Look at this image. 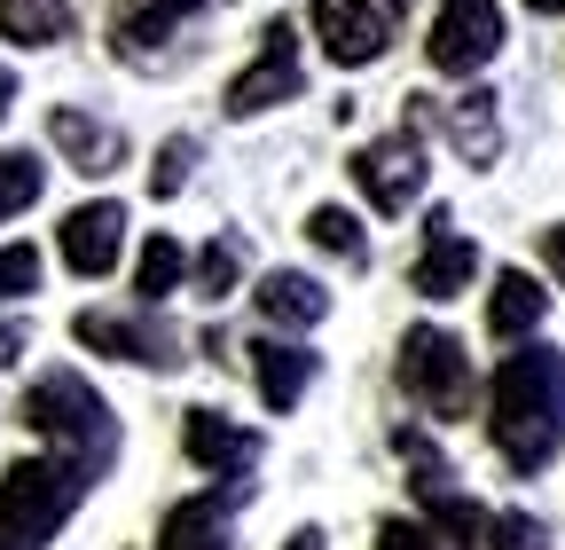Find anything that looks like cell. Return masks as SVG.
Listing matches in <instances>:
<instances>
[{
    "mask_svg": "<svg viewBox=\"0 0 565 550\" xmlns=\"http://www.w3.org/2000/svg\"><path fill=\"white\" fill-rule=\"evenodd\" d=\"M487 433L511 472H542L565 448V355L557 347H519L487 378Z\"/></svg>",
    "mask_w": 565,
    "mask_h": 550,
    "instance_id": "obj_1",
    "label": "cell"
},
{
    "mask_svg": "<svg viewBox=\"0 0 565 550\" xmlns=\"http://www.w3.org/2000/svg\"><path fill=\"white\" fill-rule=\"evenodd\" d=\"M87 488H95V472L55 456V448L9 464V472H0V550H47L63 535V519L79 511Z\"/></svg>",
    "mask_w": 565,
    "mask_h": 550,
    "instance_id": "obj_2",
    "label": "cell"
},
{
    "mask_svg": "<svg viewBox=\"0 0 565 550\" xmlns=\"http://www.w3.org/2000/svg\"><path fill=\"white\" fill-rule=\"evenodd\" d=\"M24 425H32L55 456L87 464V472H103V464L118 456V425H110L103 393H95L79 370H47V378H32V385H24Z\"/></svg>",
    "mask_w": 565,
    "mask_h": 550,
    "instance_id": "obj_3",
    "label": "cell"
},
{
    "mask_svg": "<svg viewBox=\"0 0 565 550\" xmlns=\"http://www.w3.org/2000/svg\"><path fill=\"white\" fill-rule=\"evenodd\" d=\"M401 393L424 409V417H471V393H479V378H471V355H463V338L456 330H408L401 338Z\"/></svg>",
    "mask_w": 565,
    "mask_h": 550,
    "instance_id": "obj_4",
    "label": "cell"
},
{
    "mask_svg": "<svg viewBox=\"0 0 565 550\" xmlns=\"http://www.w3.org/2000/svg\"><path fill=\"white\" fill-rule=\"evenodd\" d=\"M494 47H503V9L494 0H440L433 9V32H424V63L448 80H471L494 63Z\"/></svg>",
    "mask_w": 565,
    "mask_h": 550,
    "instance_id": "obj_5",
    "label": "cell"
},
{
    "mask_svg": "<svg viewBox=\"0 0 565 550\" xmlns=\"http://www.w3.org/2000/svg\"><path fill=\"white\" fill-rule=\"evenodd\" d=\"M71 338L110 362H134V370H173L181 362V338L158 322V307H141V315H110V307H87L79 322H71Z\"/></svg>",
    "mask_w": 565,
    "mask_h": 550,
    "instance_id": "obj_6",
    "label": "cell"
},
{
    "mask_svg": "<svg viewBox=\"0 0 565 550\" xmlns=\"http://www.w3.org/2000/svg\"><path fill=\"white\" fill-rule=\"evenodd\" d=\"M299 80H307L299 32H291V24H267V32H259V55L228 80V118H259V110H275V103H299Z\"/></svg>",
    "mask_w": 565,
    "mask_h": 550,
    "instance_id": "obj_7",
    "label": "cell"
},
{
    "mask_svg": "<svg viewBox=\"0 0 565 550\" xmlns=\"http://www.w3.org/2000/svg\"><path fill=\"white\" fill-rule=\"evenodd\" d=\"M353 189H362L377 213H408V204L424 197V142H416V126L408 134H377V142L353 150Z\"/></svg>",
    "mask_w": 565,
    "mask_h": 550,
    "instance_id": "obj_8",
    "label": "cell"
},
{
    "mask_svg": "<svg viewBox=\"0 0 565 550\" xmlns=\"http://www.w3.org/2000/svg\"><path fill=\"white\" fill-rule=\"evenodd\" d=\"M307 24H315V40H322V55L338 72H362V63H377L393 47V17L377 0H315Z\"/></svg>",
    "mask_w": 565,
    "mask_h": 550,
    "instance_id": "obj_9",
    "label": "cell"
},
{
    "mask_svg": "<svg viewBox=\"0 0 565 550\" xmlns=\"http://www.w3.org/2000/svg\"><path fill=\"white\" fill-rule=\"evenodd\" d=\"M55 244H63V267L71 275H110L118 252H126V204L118 197H95V204H79V213H63Z\"/></svg>",
    "mask_w": 565,
    "mask_h": 550,
    "instance_id": "obj_10",
    "label": "cell"
},
{
    "mask_svg": "<svg viewBox=\"0 0 565 550\" xmlns=\"http://www.w3.org/2000/svg\"><path fill=\"white\" fill-rule=\"evenodd\" d=\"M181 448L212 479H236V472L259 464V433H244L236 417H221V409H189V417H181Z\"/></svg>",
    "mask_w": 565,
    "mask_h": 550,
    "instance_id": "obj_11",
    "label": "cell"
},
{
    "mask_svg": "<svg viewBox=\"0 0 565 550\" xmlns=\"http://www.w3.org/2000/svg\"><path fill=\"white\" fill-rule=\"evenodd\" d=\"M471 275H479L471 236H456L448 213H433V229H424V252H416V267H408V284H416L424 299H463V292H471Z\"/></svg>",
    "mask_w": 565,
    "mask_h": 550,
    "instance_id": "obj_12",
    "label": "cell"
},
{
    "mask_svg": "<svg viewBox=\"0 0 565 550\" xmlns=\"http://www.w3.org/2000/svg\"><path fill=\"white\" fill-rule=\"evenodd\" d=\"M189 17H204V0H126L118 24H110V47H118L126 63H158V47L181 40Z\"/></svg>",
    "mask_w": 565,
    "mask_h": 550,
    "instance_id": "obj_13",
    "label": "cell"
},
{
    "mask_svg": "<svg viewBox=\"0 0 565 550\" xmlns=\"http://www.w3.org/2000/svg\"><path fill=\"white\" fill-rule=\"evenodd\" d=\"M47 142L63 150V166H71V173H110V166L126 158V134H118V126H103V118H87V110H71V103H55V110H47Z\"/></svg>",
    "mask_w": 565,
    "mask_h": 550,
    "instance_id": "obj_14",
    "label": "cell"
},
{
    "mask_svg": "<svg viewBox=\"0 0 565 550\" xmlns=\"http://www.w3.org/2000/svg\"><path fill=\"white\" fill-rule=\"evenodd\" d=\"M252 299H259V315H267L275 330H315V322L330 315V292L315 284V275H299V267H275Z\"/></svg>",
    "mask_w": 565,
    "mask_h": 550,
    "instance_id": "obj_15",
    "label": "cell"
},
{
    "mask_svg": "<svg viewBox=\"0 0 565 550\" xmlns=\"http://www.w3.org/2000/svg\"><path fill=\"white\" fill-rule=\"evenodd\" d=\"M252 378H259L267 409H299V393L315 385V355L291 347V338H259V347H252Z\"/></svg>",
    "mask_w": 565,
    "mask_h": 550,
    "instance_id": "obj_16",
    "label": "cell"
},
{
    "mask_svg": "<svg viewBox=\"0 0 565 550\" xmlns=\"http://www.w3.org/2000/svg\"><path fill=\"white\" fill-rule=\"evenodd\" d=\"M228 488H236V479H228ZM228 488H221V496H189V504H173L158 550H236V542H228Z\"/></svg>",
    "mask_w": 565,
    "mask_h": 550,
    "instance_id": "obj_17",
    "label": "cell"
},
{
    "mask_svg": "<svg viewBox=\"0 0 565 550\" xmlns=\"http://www.w3.org/2000/svg\"><path fill=\"white\" fill-rule=\"evenodd\" d=\"M542 315H550V292L534 284L526 267H503V275H494V292H487V330H494V338H526Z\"/></svg>",
    "mask_w": 565,
    "mask_h": 550,
    "instance_id": "obj_18",
    "label": "cell"
},
{
    "mask_svg": "<svg viewBox=\"0 0 565 550\" xmlns=\"http://www.w3.org/2000/svg\"><path fill=\"white\" fill-rule=\"evenodd\" d=\"M448 134H456V150H463L471 166H494V150H503V126H494V95H487V87L456 95V103H448Z\"/></svg>",
    "mask_w": 565,
    "mask_h": 550,
    "instance_id": "obj_19",
    "label": "cell"
},
{
    "mask_svg": "<svg viewBox=\"0 0 565 550\" xmlns=\"http://www.w3.org/2000/svg\"><path fill=\"white\" fill-rule=\"evenodd\" d=\"M0 40H17V47L71 40V0H0Z\"/></svg>",
    "mask_w": 565,
    "mask_h": 550,
    "instance_id": "obj_20",
    "label": "cell"
},
{
    "mask_svg": "<svg viewBox=\"0 0 565 550\" xmlns=\"http://www.w3.org/2000/svg\"><path fill=\"white\" fill-rule=\"evenodd\" d=\"M424 527H433L440 542H456V550H487L494 511H479V504H463V496L448 488V496H424Z\"/></svg>",
    "mask_w": 565,
    "mask_h": 550,
    "instance_id": "obj_21",
    "label": "cell"
},
{
    "mask_svg": "<svg viewBox=\"0 0 565 550\" xmlns=\"http://www.w3.org/2000/svg\"><path fill=\"white\" fill-rule=\"evenodd\" d=\"M181 275H189V252H181L173 236H150V244H141V267H134L141 307H166V299L181 292Z\"/></svg>",
    "mask_w": 565,
    "mask_h": 550,
    "instance_id": "obj_22",
    "label": "cell"
},
{
    "mask_svg": "<svg viewBox=\"0 0 565 550\" xmlns=\"http://www.w3.org/2000/svg\"><path fill=\"white\" fill-rule=\"evenodd\" d=\"M40 189H47V166H40L32 150H0V221L32 213V204H40Z\"/></svg>",
    "mask_w": 565,
    "mask_h": 550,
    "instance_id": "obj_23",
    "label": "cell"
},
{
    "mask_svg": "<svg viewBox=\"0 0 565 550\" xmlns=\"http://www.w3.org/2000/svg\"><path fill=\"white\" fill-rule=\"evenodd\" d=\"M393 448H401V464H408V488H416V504H424V496H448V456H440L433 441H424L416 425H401V433H393Z\"/></svg>",
    "mask_w": 565,
    "mask_h": 550,
    "instance_id": "obj_24",
    "label": "cell"
},
{
    "mask_svg": "<svg viewBox=\"0 0 565 550\" xmlns=\"http://www.w3.org/2000/svg\"><path fill=\"white\" fill-rule=\"evenodd\" d=\"M307 236H315L322 252H338V260H370V236H362V221H353L345 204H315V213H307Z\"/></svg>",
    "mask_w": 565,
    "mask_h": 550,
    "instance_id": "obj_25",
    "label": "cell"
},
{
    "mask_svg": "<svg viewBox=\"0 0 565 550\" xmlns=\"http://www.w3.org/2000/svg\"><path fill=\"white\" fill-rule=\"evenodd\" d=\"M236 284H244V244H236V236H212L204 260H196V292H204V299H228Z\"/></svg>",
    "mask_w": 565,
    "mask_h": 550,
    "instance_id": "obj_26",
    "label": "cell"
},
{
    "mask_svg": "<svg viewBox=\"0 0 565 550\" xmlns=\"http://www.w3.org/2000/svg\"><path fill=\"white\" fill-rule=\"evenodd\" d=\"M40 292V252L32 244H0V307H17Z\"/></svg>",
    "mask_w": 565,
    "mask_h": 550,
    "instance_id": "obj_27",
    "label": "cell"
},
{
    "mask_svg": "<svg viewBox=\"0 0 565 550\" xmlns=\"http://www.w3.org/2000/svg\"><path fill=\"white\" fill-rule=\"evenodd\" d=\"M189 166H196V142H189V134H173V142L158 150V166H150V197H181V189H189Z\"/></svg>",
    "mask_w": 565,
    "mask_h": 550,
    "instance_id": "obj_28",
    "label": "cell"
},
{
    "mask_svg": "<svg viewBox=\"0 0 565 550\" xmlns=\"http://www.w3.org/2000/svg\"><path fill=\"white\" fill-rule=\"evenodd\" d=\"M487 550H550V527H542V519H526V511H494Z\"/></svg>",
    "mask_w": 565,
    "mask_h": 550,
    "instance_id": "obj_29",
    "label": "cell"
},
{
    "mask_svg": "<svg viewBox=\"0 0 565 550\" xmlns=\"http://www.w3.org/2000/svg\"><path fill=\"white\" fill-rule=\"evenodd\" d=\"M377 550H440V535L424 527V519H385L377 527Z\"/></svg>",
    "mask_w": 565,
    "mask_h": 550,
    "instance_id": "obj_30",
    "label": "cell"
},
{
    "mask_svg": "<svg viewBox=\"0 0 565 550\" xmlns=\"http://www.w3.org/2000/svg\"><path fill=\"white\" fill-rule=\"evenodd\" d=\"M542 260H550V275L565 284V221H557V229H542Z\"/></svg>",
    "mask_w": 565,
    "mask_h": 550,
    "instance_id": "obj_31",
    "label": "cell"
},
{
    "mask_svg": "<svg viewBox=\"0 0 565 550\" xmlns=\"http://www.w3.org/2000/svg\"><path fill=\"white\" fill-rule=\"evenodd\" d=\"M17 347H24V330H17V322H0V362H17Z\"/></svg>",
    "mask_w": 565,
    "mask_h": 550,
    "instance_id": "obj_32",
    "label": "cell"
},
{
    "mask_svg": "<svg viewBox=\"0 0 565 550\" xmlns=\"http://www.w3.org/2000/svg\"><path fill=\"white\" fill-rule=\"evenodd\" d=\"M282 550H322V527H299V535L282 542Z\"/></svg>",
    "mask_w": 565,
    "mask_h": 550,
    "instance_id": "obj_33",
    "label": "cell"
},
{
    "mask_svg": "<svg viewBox=\"0 0 565 550\" xmlns=\"http://www.w3.org/2000/svg\"><path fill=\"white\" fill-rule=\"evenodd\" d=\"M526 9H534V17H565V0H526Z\"/></svg>",
    "mask_w": 565,
    "mask_h": 550,
    "instance_id": "obj_34",
    "label": "cell"
},
{
    "mask_svg": "<svg viewBox=\"0 0 565 550\" xmlns=\"http://www.w3.org/2000/svg\"><path fill=\"white\" fill-rule=\"evenodd\" d=\"M9 95H17V80H9V72H0V118H9Z\"/></svg>",
    "mask_w": 565,
    "mask_h": 550,
    "instance_id": "obj_35",
    "label": "cell"
},
{
    "mask_svg": "<svg viewBox=\"0 0 565 550\" xmlns=\"http://www.w3.org/2000/svg\"><path fill=\"white\" fill-rule=\"evenodd\" d=\"M393 9H408V0H385V17H393Z\"/></svg>",
    "mask_w": 565,
    "mask_h": 550,
    "instance_id": "obj_36",
    "label": "cell"
}]
</instances>
